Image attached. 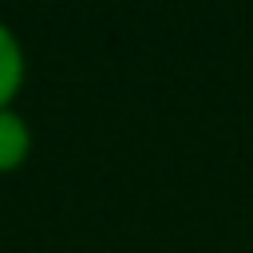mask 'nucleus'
<instances>
[{
	"label": "nucleus",
	"instance_id": "nucleus-2",
	"mask_svg": "<svg viewBox=\"0 0 253 253\" xmlns=\"http://www.w3.org/2000/svg\"><path fill=\"white\" fill-rule=\"evenodd\" d=\"M20 83H24V51H20L16 36L8 32V24H0V111L12 103Z\"/></svg>",
	"mask_w": 253,
	"mask_h": 253
},
{
	"label": "nucleus",
	"instance_id": "nucleus-1",
	"mask_svg": "<svg viewBox=\"0 0 253 253\" xmlns=\"http://www.w3.org/2000/svg\"><path fill=\"white\" fill-rule=\"evenodd\" d=\"M28 150H32V130H28V123H24L16 111L4 107V111H0V174L24 166Z\"/></svg>",
	"mask_w": 253,
	"mask_h": 253
}]
</instances>
